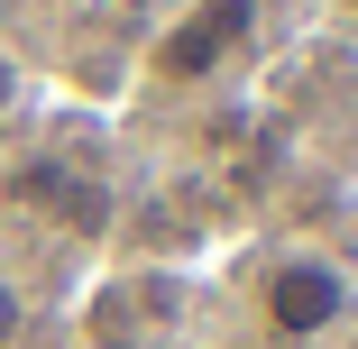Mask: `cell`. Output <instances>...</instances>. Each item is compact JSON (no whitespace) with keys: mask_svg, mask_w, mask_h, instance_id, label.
Instances as JSON below:
<instances>
[{"mask_svg":"<svg viewBox=\"0 0 358 349\" xmlns=\"http://www.w3.org/2000/svg\"><path fill=\"white\" fill-rule=\"evenodd\" d=\"M239 313H248L257 349H322L358 313V276L331 248H313V239H275L239 276Z\"/></svg>","mask_w":358,"mask_h":349,"instance_id":"cell-1","label":"cell"},{"mask_svg":"<svg viewBox=\"0 0 358 349\" xmlns=\"http://www.w3.org/2000/svg\"><path fill=\"white\" fill-rule=\"evenodd\" d=\"M266 46V0H175V19L138 55V92L157 101H193L248 74V55Z\"/></svg>","mask_w":358,"mask_h":349,"instance_id":"cell-2","label":"cell"},{"mask_svg":"<svg viewBox=\"0 0 358 349\" xmlns=\"http://www.w3.org/2000/svg\"><path fill=\"white\" fill-rule=\"evenodd\" d=\"M10 193L28 202V221L83 230V239H92V230L110 221V175H92V166H74V157H28Z\"/></svg>","mask_w":358,"mask_h":349,"instance_id":"cell-3","label":"cell"},{"mask_svg":"<svg viewBox=\"0 0 358 349\" xmlns=\"http://www.w3.org/2000/svg\"><path fill=\"white\" fill-rule=\"evenodd\" d=\"M28 101H37V74H28V55L0 37V129H10V120H28Z\"/></svg>","mask_w":358,"mask_h":349,"instance_id":"cell-4","label":"cell"},{"mask_svg":"<svg viewBox=\"0 0 358 349\" xmlns=\"http://www.w3.org/2000/svg\"><path fill=\"white\" fill-rule=\"evenodd\" d=\"M28 340V285L10 276V257H0V349H19Z\"/></svg>","mask_w":358,"mask_h":349,"instance_id":"cell-5","label":"cell"},{"mask_svg":"<svg viewBox=\"0 0 358 349\" xmlns=\"http://www.w3.org/2000/svg\"><path fill=\"white\" fill-rule=\"evenodd\" d=\"M331 28H349V37H358V0H331Z\"/></svg>","mask_w":358,"mask_h":349,"instance_id":"cell-6","label":"cell"},{"mask_svg":"<svg viewBox=\"0 0 358 349\" xmlns=\"http://www.w3.org/2000/svg\"><path fill=\"white\" fill-rule=\"evenodd\" d=\"M322 349H358V313H349V322H340V331H331Z\"/></svg>","mask_w":358,"mask_h":349,"instance_id":"cell-7","label":"cell"}]
</instances>
